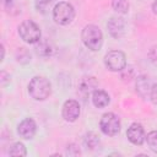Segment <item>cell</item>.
Instances as JSON below:
<instances>
[{
	"instance_id": "1",
	"label": "cell",
	"mask_w": 157,
	"mask_h": 157,
	"mask_svg": "<svg viewBox=\"0 0 157 157\" xmlns=\"http://www.w3.org/2000/svg\"><path fill=\"white\" fill-rule=\"evenodd\" d=\"M81 38L86 48L92 52H97L103 45V34L98 26L96 25H87L83 27Z\"/></svg>"
},
{
	"instance_id": "2",
	"label": "cell",
	"mask_w": 157,
	"mask_h": 157,
	"mask_svg": "<svg viewBox=\"0 0 157 157\" xmlns=\"http://www.w3.org/2000/svg\"><path fill=\"white\" fill-rule=\"evenodd\" d=\"M28 93L36 101H44L52 93V85L45 77L34 76L28 83Z\"/></svg>"
},
{
	"instance_id": "3",
	"label": "cell",
	"mask_w": 157,
	"mask_h": 157,
	"mask_svg": "<svg viewBox=\"0 0 157 157\" xmlns=\"http://www.w3.org/2000/svg\"><path fill=\"white\" fill-rule=\"evenodd\" d=\"M18 36L21 37V39L23 42H26L28 44H36L37 42H39L42 39L40 38V36H42L40 28L32 20H26L18 26Z\"/></svg>"
},
{
	"instance_id": "4",
	"label": "cell",
	"mask_w": 157,
	"mask_h": 157,
	"mask_svg": "<svg viewBox=\"0 0 157 157\" xmlns=\"http://www.w3.org/2000/svg\"><path fill=\"white\" fill-rule=\"evenodd\" d=\"M75 17V9L70 2L60 1L53 9V18L60 26H66L72 22Z\"/></svg>"
},
{
	"instance_id": "5",
	"label": "cell",
	"mask_w": 157,
	"mask_h": 157,
	"mask_svg": "<svg viewBox=\"0 0 157 157\" xmlns=\"http://www.w3.org/2000/svg\"><path fill=\"white\" fill-rule=\"evenodd\" d=\"M99 128L104 135L115 136L120 131V119L114 113H105L101 118Z\"/></svg>"
},
{
	"instance_id": "6",
	"label": "cell",
	"mask_w": 157,
	"mask_h": 157,
	"mask_svg": "<svg viewBox=\"0 0 157 157\" xmlns=\"http://www.w3.org/2000/svg\"><path fill=\"white\" fill-rule=\"evenodd\" d=\"M104 64L110 71H123L126 66V56L120 50H110L104 56Z\"/></svg>"
},
{
	"instance_id": "7",
	"label": "cell",
	"mask_w": 157,
	"mask_h": 157,
	"mask_svg": "<svg viewBox=\"0 0 157 157\" xmlns=\"http://www.w3.org/2000/svg\"><path fill=\"white\" fill-rule=\"evenodd\" d=\"M80 113H81V108H80V104L75 99H67L64 105H63V118L69 121V123H72L75 120H77V118L80 117Z\"/></svg>"
},
{
	"instance_id": "8",
	"label": "cell",
	"mask_w": 157,
	"mask_h": 157,
	"mask_svg": "<svg viewBox=\"0 0 157 157\" xmlns=\"http://www.w3.org/2000/svg\"><path fill=\"white\" fill-rule=\"evenodd\" d=\"M126 137L131 144H134L136 146H141L144 144V141L146 140V135H145V130H144L142 125L139 123L131 124L126 130Z\"/></svg>"
},
{
	"instance_id": "9",
	"label": "cell",
	"mask_w": 157,
	"mask_h": 157,
	"mask_svg": "<svg viewBox=\"0 0 157 157\" xmlns=\"http://www.w3.org/2000/svg\"><path fill=\"white\" fill-rule=\"evenodd\" d=\"M107 28L113 38L119 39L125 33V21L121 17H110L107 23Z\"/></svg>"
},
{
	"instance_id": "10",
	"label": "cell",
	"mask_w": 157,
	"mask_h": 157,
	"mask_svg": "<svg viewBox=\"0 0 157 157\" xmlns=\"http://www.w3.org/2000/svg\"><path fill=\"white\" fill-rule=\"evenodd\" d=\"M36 131H37V125H36V121L31 118H26L23 119L18 126H17V132L21 137L26 139V140H29L32 139L34 135H36Z\"/></svg>"
},
{
	"instance_id": "11",
	"label": "cell",
	"mask_w": 157,
	"mask_h": 157,
	"mask_svg": "<svg viewBox=\"0 0 157 157\" xmlns=\"http://www.w3.org/2000/svg\"><path fill=\"white\" fill-rule=\"evenodd\" d=\"M34 50H36L37 55H39L42 58H48V56H52L54 54L55 47L49 39H40L39 42L36 43Z\"/></svg>"
},
{
	"instance_id": "12",
	"label": "cell",
	"mask_w": 157,
	"mask_h": 157,
	"mask_svg": "<svg viewBox=\"0 0 157 157\" xmlns=\"http://www.w3.org/2000/svg\"><path fill=\"white\" fill-rule=\"evenodd\" d=\"M97 87H98V82L93 76H85L81 78L78 83V91L83 94L93 93L97 90Z\"/></svg>"
},
{
	"instance_id": "13",
	"label": "cell",
	"mask_w": 157,
	"mask_h": 157,
	"mask_svg": "<svg viewBox=\"0 0 157 157\" xmlns=\"http://www.w3.org/2000/svg\"><path fill=\"white\" fill-rule=\"evenodd\" d=\"M151 88H152V85H151V81L147 76H139L137 80H136V92L142 97V98H147L150 97V93H151Z\"/></svg>"
},
{
	"instance_id": "14",
	"label": "cell",
	"mask_w": 157,
	"mask_h": 157,
	"mask_svg": "<svg viewBox=\"0 0 157 157\" xmlns=\"http://www.w3.org/2000/svg\"><path fill=\"white\" fill-rule=\"evenodd\" d=\"M109 102H110V97L105 91L97 88L92 93V103L96 108H104L109 104Z\"/></svg>"
},
{
	"instance_id": "15",
	"label": "cell",
	"mask_w": 157,
	"mask_h": 157,
	"mask_svg": "<svg viewBox=\"0 0 157 157\" xmlns=\"http://www.w3.org/2000/svg\"><path fill=\"white\" fill-rule=\"evenodd\" d=\"M83 142H85V146L90 150H94L96 147H98L99 145V136L96 134V132H87L85 139H83Z\"/></svg>"
},
{
	"instance_id": "16",
	"label": "cell",
	"mask_w": 157,
	"mask_h": 157,
	"mask_svg": "<svg viewBox=\"0 0 157 157\" xmlns=\"http://www.w3.org/2000/svg\"><path fill=\"white\" fill-rule=\"evenodd\" d=\"M9 155L10 156H16V157H23V156L27 155V151H26V147L22 142H15L10 146Z\"/></svg>"
},
{
	"instance_id": "17",
	"label": "cell",
	"mask_w": 157,
	"mask_h": 157,
	"mask_svg": "<svg viewBox=\"0 0 157 157\" xmlns=\"http://www.w3.org/2000/svg\"><path fill=\"white\" fill-rule=\"evenodd\" d=\"M112 6L118 13H126L130 7L128 0H112Z\"/></svg>"
},
{
	"instance_id": "18",
	"label": "cell",
	"mask_w": 157,
	"mask_h": 157,
	"mask_svg": "<svg viewBox=\"0 0 157 157\" xmlns=\"http://www.w3.org/2000/svg\"><path fill=\"white\" fill-rule=\"evenodd\" d=\"M16 60L18 61V63H21V64H27V63H29L31 61V54H29V52L26 49V48H18L17 50H16Z\"/></svg>"
},
{
	"instance_id": "19",
	"label": "cell",
	"mask_w": 157,
	"mask_h": 157,
	"mask_svg": "<svg viewBox=\"0 0 157 157\" xmlns=\"http://www.w3.org/2000/svg\"><path fill=\"white\" fill-rule=\"evenodd\" d=\"M53 2H54V0H36L34 1V6H36L38 12L47 13Z\"/></svg>"
},
{
	"instance_id": "20",
	"label": "cell",
	"mask_w": 157,
	"mask_h": 157,
	"mask_svg": "<svg viewBox=\"0 0 157 157\" xmlns=\"http://www.w3.org/2000/svg\"><path fill=\"white\" fill-rule=\"evenodd\" d=\"M146 141H147L150 150L153 151L155 153H157V130L150 131L146 136Z\"/></svg>"
},
{
	"instance_id": "21",
	"label": "cell",
	"mask_w": 157,
	"mask_h": 157,
	"mask_svg": "<svg viewBox=\"0 0 157 157\" xmlns=\"http://www.w3.org/2000/svg\"><path fill=\"white\" fill-rule=\"evenodd\" d=\"M147 56H148L150 61H151L153 65H156V66H157V47H152V48L150 49V52H148Z\"/></svg>"
},
{
	"instance_id": "22",
	"label": "cell",
	"mask_w": 157,
	"mask_h": 157,
	"mask_svg": "<svg viewBox=\"0 0 157 157\" xmlns=\"http://www.w3.org/2000/svg\"><path fill=\"white\" fill-rule=\"evenodd\" d=\"M150 98H151V101L153 102V104H156V105H157V83L152 85L151 93H150Z\"/></svg>"
},
{
	"instance_id": "23",
	"label": "cell",
	"mask_w": 157,
	"mask_h": 157,
	"mask_svg": "<svg viewBox=\"0 0 157 157\" xmlns=\"http://www.w3.org/2000/svg\"><path fill=\"white\" fill-rule=\"evenodd\" d=\"M10 80H11L10 75L6 74L5 71H1V74H0V81H1V85H2V86H6V83L10 82Z\"/></svg>"
},
{
	"instance_id": "24",
	"label": "cell",
	"mask_w": 157,
	"mask_h": 157,
	"mask_svg": "<svg viewBox=\"0 0 157 157\" xmlns=\"http://www.w3.org/2000/svg\"><path fill=\"white\" fill-rule=\"evenodd\" d=\"M2 5H4V9L10 12V10L13 7V0H2Z\"/></svg>"
},
{
	"instance_id": "25",
	"label": "cell",
	"mask_w": 157,
	"mask_h": 157,
	"mask_svg": "<svg viewBox=\"0 0 157 157\" xmlns=\"http://www.w3.org/2000/svg\"><path fill=\"white\" fill-rule=\"evenodd\" d=\"M152 11H153V13L157 16V0H155L153 4H152Z\"/></svg>"
},
{
	"instance_id": "26",
	"label": "cell",
	"mask_w": 157,
	"mask_h": 157,
	"mask_svg": "<svg viewBox=\"0 0 157 157\" xmlns=\"http://www.w3.org/2000/svg\"><path fill=\"white\" fill-rule=\"evenodd\" d=\"M4 55H5V49H4V45H1V59L0 60H4Z\"/></svg>"
}]
</instances>
